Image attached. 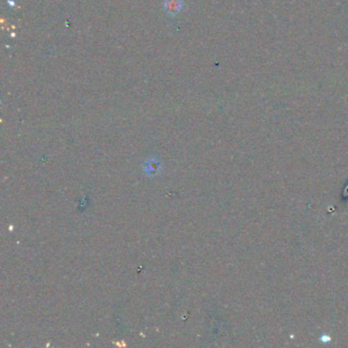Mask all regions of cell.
I'll list each match as a JSON object with an SVG mask.
<instances>
[{
	"instance_id": "obj_1",
	"label": "cell",
	"mask_w": 348,
	"mask_h": 348,
	"mask_svg": "<svg viewBox=\"0 0 348 348\" xmlns=\"http://www.w3.org/2000/svg\"><path fill=\"white\" fill-rule=\"evenodd\" d=\"M183 0H163L162 10L170 18L177 17L183 9Z\"/></svg>"
}]
</instances>
